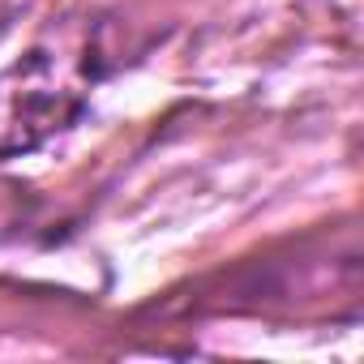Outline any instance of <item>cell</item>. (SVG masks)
<instances>
[{
    "label": "cell",
    "instance_id": "obj_1",
    "mask_svg": "<svg viewBox=\"0 0 364 364\" xmlns=\"http://www.w3.org/2000/svg\"><path fill=\"white\" fill-rule=\"evenodd\" d=\"M107 73V22L90 14L52 22L14 65L0 69V159L31 154L73 129Z\"/></svg>",
    "mask_w": 364,
    "mask_h": 364
}]
</instances>
